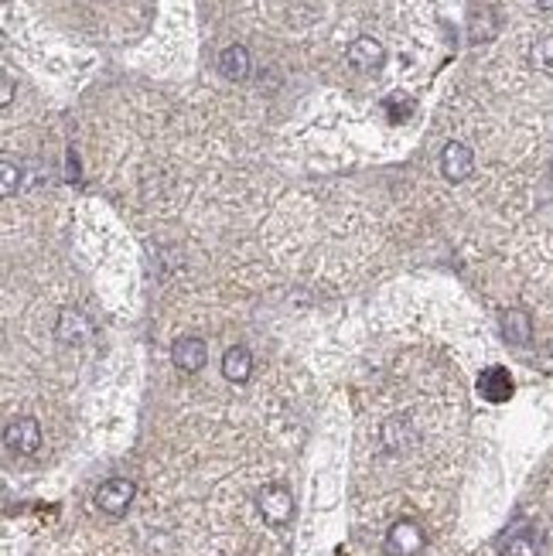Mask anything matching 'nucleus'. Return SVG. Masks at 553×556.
Segmentation results:
<instances>
[{
  "label": "nucleus",
  "mask_w": 553,
  "mask_h": 556,
  "mask_svg": "<svg viewBox=\"0 0 553 556\" xmlns=\"http://www.w3.org/2000/svg\"><path fill=\"white\" fill-rule=\"evenodd\" d=\"M171 362L178 365L181 372H202L205 362H209V348H205L202 338H178L175 345H171Z\"/></svg>",
  "instance_id": "423d86ee"
},
{
  "label": "nucleus",
  "mask_w": 553,
  "mask_h": 556,
  "mask_svg": "<svg viewBox=\"0 0 553 556\" xmlns=\"http://www.w3.org/2000/svg\"><path fill=\"white\" fill-rule=\"evenodd\" d=\"M502 556H540V539L530 529H516L502 539Z\"/></svg>",
  "instance_id": "f8f14e48"
},
{
  "label": "nucleus",
  "mask_w": 553,
  "mask_h": 556,
  "mask_svg": "<svg viewBox=\"0 0 553 556\" xmlns=\"http://www.w3.org/2000/svg\"><path fill=\"white\" fill-rule=\"evenodd\" d=\"M478 393L489 403H506L509 396H513V376H509L502 365H492V369H485L482 376H478Z\"/></svg>",
  "instance_id": "6e6552de"
},
{
  "label": "nucleus",
  "mask_w": 553,
  "mask_h": 556,
  "mask_svg": "<svg viewBox=\"0 0 553 556\" xmlns=\"http://www.w3.org/2000/svg\"><path fill=\"white\" fill-rule=\"evenodd\" d=\"M250 372H253V355L246 352L243 345H233L222 355V376H226L229 383H246Z\"/></svg>",
  "instance_id": "9b49d317"
},
{
  "label": "nucleus",
  "mask_w": 553,
  "mask_h": 556,
  "mask_svg": "<svg viewBox=\"0 0 553 556\" xmlns=\"http://www.w3.org/2000/svg\"><path fill=\"white\" fill-rule=\"evenodd\" d=\"M134 495H137V485L130 478H110L103 481V485L96 488V509L103 512V516L110 519H120L127 516V509L134 505Z\"/></svg>",
  "instance_id": "f257e3e1"
},
{
  "label": "nucleus",
  "mask_w": 553,
  "mask_h": 556,
  "mask_svg": "<svg viewBox=\"0 0 553 556\" xmlns=\"http://www.w3.org/2000/svg\"><path fill=\"white\" fill-rule=\"evenodd\" d=\"M502 331H506L509 342H516V345H530L533 325H530V318H526L523 311H506V314H502Z\"/></svg>",
  "instance_id": "ddd939ff"
},
{
  "label": "nucleus",
  "mask_w": 553,
  "mask_h": 556,
  "mask_svg": "<svg viewBox=\"0 0 553 556\" xmlns=\"http://www.w3.org/2000/svg\"><path fill=\"white\" fill-rule=\"evenodd\" d=\"M441 171H444V178H448V181H465L468 174L475 171L472 147H465L461 140H451V144L444 147V154H441Z\"/></svg>",
  "instance_id": "39448f33"
},
{
  "label": "nucleus",
  "mask_w": 553,
  "mask_h": 556,
  "mask_svg": "<svg viewBox=\"0 0 553 556\" xmlns=\"http://www.w3.org/2000/svg\"><path fill=\"white\" fill-rule=\"evenodd\" d=\"M18 192V168L11 161H4V198H11Z\"/></svg>",
  "instance_id": "2eb2a0df"
},
{
  "label": "nucleus",
  "mask_w": 553,
  "mask_h": 556,
  "mask_svg": "<svg viewBox=\"0 0 553 556\" xmlns=\"http://www.w3.org/2000/svg\"><path fill=\"white\" fill-rule=\"evenodd\" d=\"M11 99H14V82H11V76H4V96H0V103L11 106Z\"/></svg>",
  "instance_id": "dca6fc26"
},
{
  "label": "nucleus",
  "mask_w": 553,
  "mask_h": 556,
  "mask_svg": "<svg viewBox=\"0 0 553 556\" xmlns=\"http://www.w3.org/2000/svg\"><path fill=\"white\" fill-rule=\"evenodd\" d=\"M257 509L270 526H287L294 519V495L284 485H267L257 492Z\"/></svg>",
  "instance_id": "f03ea898"
},
{
  "label": "nucleus",
  "mask_w": 553,
  "mask_h": 556,
  "mask_svg": "<svg viewBox=\"0 0 553 556\" xmlns=\"http://www.w3.org/2000/svg\"><path fill=\"white\" fill-rule=\"evenodd\" d=\"M345 58H349L352 69L359 72H376L379 65L386 62V48L379 45L376 38H356L349 45V52H345Z\"/></svg>",
  "instance_id": "0eeeda50"
},
{
  "label": "nucleus",
  "mask_w": 553,
  "mask_h": 556,
  "mask_svg": "<svg viewBox=\"0 0 553 556\" xmlns=\"http://www.w3.org/2000/svg\"><path fill=\"white\" fill-rule=\"evenodd\" d=\"M530 65L540 72H547V76H553V35H543L533 41L530 48Z\"/></svg>",
  "instance_id": "4468645a"
},
{
  "label": "nucleus",
  "mask_w": 553,
  "mask_h": 556,
  "mask_svg": "<svg viewBox=\"0 0 553 556\" xmlns=\"http://www.w3.org/2000/svg\"><path fill=\"white\" fill-rule=\"evenodd\" d=\"M536 4H540L543 11H550V14H553V0H536Z\"/></svg>",
  "instance_id": "f3484780"
},
{
  "label": "nucleus",
  "mask_w": 553,
  "mask_h": 556,
  "mask_svg": "<svg viewBox=\"0 0 553 556\" xmlns=\"http://www.w3.org/2000/svg\"><path fill=\"white\" fill-rule=\"evenodd\" d=\"M219 72H222L226 79H233V82H243L246 76H250V52H246L243 45L222 48V55H219Z\"/></svg>",
  "instance_id": "9d476101"
},
{
  "label": "nucleus",
  "mask_w": 553,
  "mask_h": 556,
  "mask_svg": "<svg viewBox=\"0 0 553 556\" xmlns=\"http://www.w3.org/2000/svg\"><path fill=\"white\" fill-rule=\"evenodd\" d=\"M427 536L424 529H420V522L414 519H400L390 526V533H386V556H417L424 550Z\"/></svg>",
  "instance_id": "7ed1b4c3"
},
{
  "label": "nucleus",
  "mask_w": 553,
  "mask_h": 556,
  "mask_svg": "<svg viewBox=\"0 0 553 556\" xmlns=\"http://www.w3.org/2000/svg\"><path fill=\"white\" fill-rule=\"evenodd\" d=\"M55 335H59L62 345H86L89 338H93V325H89L86 314H79V311H62Z\"/></svg>",
  "instance_id": "1a4fd4ad"
},
{
  "label": "nucleus",
  "mask_w": 553,
  "mask_h": 556,
  "mask_svg": "<svg viewBox=\"0 0 553 556\" xmlns=\"http://www.w3.org/2000/svg\"><path fill=\"white\" fill-rule=\"evenodd\" d=\"M4 444L11 454H24V458H31V454L41 451V423L35 417H18L7 423L4 430Z\"/></svg>",
  "instance_id": "20e7f679"
}]
</instances>
